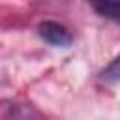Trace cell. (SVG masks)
<instances>
[{
    "label": "cell",
    "instance_id": "1",
    "mask_svg": "<svg viewBox=\"0 0 120 120\" xmlns=\"http://www.w3.org/2000/svg\"><path fill=\"white\" fill-rule=\"evenodd\" d=\"M38 32H39V36L47 43H51L54 47H69L71 41H73L69 30L64 24L54 22V21H43V22H39Z\"/></svg>",
    "mask_w": 120,
    "mask_h": 120
},
{
    "label": "cell",
    "instance_id": "2",
    "mask_svg": "<svg viewBox=\"0 0 120 120\" xmlns=\"http://www.w3.org/2000/svg\"><path fill=\"white\" fill-rule=\"evenodd\" d=\"M90 4L99 15L120 22V0H90Z\"/></svg>",
    "mask_w": 120,
    "mask_h": 120
},
{
    "label": "cell",
    "instance_id": "3",
    "mask_svg": "<svg viewBox=\"0 0 120 120\" xmlns=\"http://www.w3.org/2000/svg\"><path fill=\"white\" fill-rule=\"evenodd\" d=\"M101 79L105 82H120V56H116L103 71H101Z\"/></svg>",
    "mask_w": 120,
    "mask_h": 120
}]
</instances>
